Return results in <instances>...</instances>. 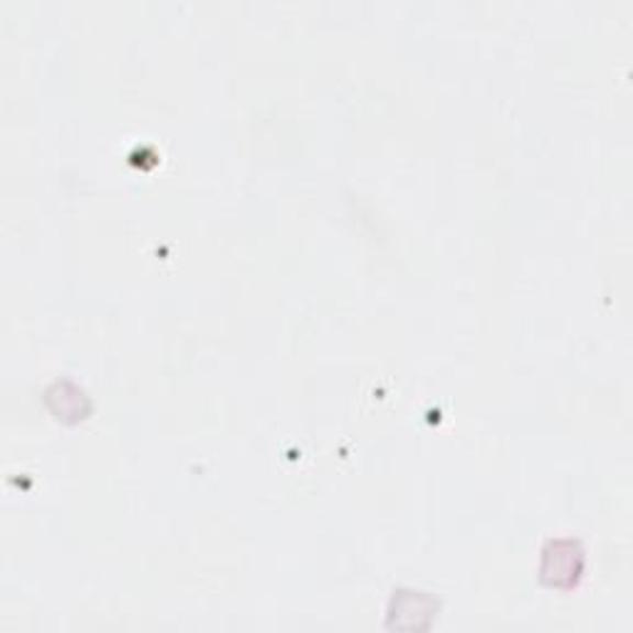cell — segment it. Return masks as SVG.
<instances>
[{
  "label": "cell",
  "instance_id": "1",
  "mask_svg": "<svg viewBox=\"0 0 633 633\" xmlns=\"http://www.w3.org/2000/svg\"><path fill=\"white\" fill-rule=\"evenodd\" d=\"M581 574V552L574 542H552L544 549L542 579L552 587H571Z\"/></svg>",
  "mask_w": 633,
  "mask_h": 633
}]
</instances>
